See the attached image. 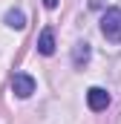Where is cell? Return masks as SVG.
<instances>
[{
    "label": "cell",
    "instance_id": "obj_6",
    "mask_svg": "<svg viewBox=\"0 0 121 124\" xmlns=\"http://www.w3.org/2000/svg\"><path fill=\"white\" fill-rule=\"evenodd\" d=\"M3 23H6L9 29H23V26H26V15H23L20 9H9L6 17H3Z\"/></svg>",
    "mask_w": 121,
    "mask_h": 124
},
{
    "label": "cell",
    "instance_id": "obj_2",
    "mask_svg": "<svg viewBox=\"0 0 121 124\" xmlns=\"http://www.w3.org/2000/svg\"><path fill=\"white\" fill-rule=\"evenodd\" d=\"M12 93L17 95V98H29L35 93V78L26 75V72H15L12 75Z\"/></svg>",
    "mask_w": 121,
    "mask_h": 124
},
{
    "label": "cell",
    "instance_id": "obj_4",
    "mask_svg": "<svg viewBox=\"0 0 121 124\" xmlns=\"http://www.w3.org/2000/svg\"><path fill=\"white\" fill-rule=\"evenodd\" d=\"M90 58H92L90 43H87V40H78V43L72 46V63H75V66H87Z\"/></svg>",
    "mask_w": 121,
    "mask_h": 124
},
{
    "label": "cell",
    "instance_id": "obj_7",
    "mask_svg": "<svg viewBox=\"0 0 121 124\" xmlns=\"http://www.w3.org/2000/svg\"><path fill=\"white\" fill-rule=\"evenodd\" d=\"M43 6H46V9H55V6H58V0H43Z\"/></svg>",
    "mask_w": 121,
    "mask_h": 124
},
{
    "label": "cell",
    "instance_id": "obj_5",
    "mask_svg": "<svg viewBox=\"0 0 121 124\" xmlns=\"http://www.w3.org/2000/svg\"><path fill=\"white\" fill-rule=\"evenodd\" d=\"M38 52L40 55H55V32L52 29H43L40 32V38H38Z\"/></svg>",
    "mask_w": 121,
    "mask_h": 124
},
{
    "label": "cell",
    "instance_id": "obj_3",
    "mask_svg": "<svg viewBox=\"0 0 121 124\" xmlns=\"http://www.w3.org/2000/svg\"><path fill=\"white\" fill-rule=\"evenodd\" d=\"M87 104H90L92 113H101V110L110 107V93H107L104 87H90V90H87Z\"/></svg>",
    "mask_w": 121,
    "mask_h": 124
},
{
    "label": "cell",
    "instance_id": "obj_1",
    "mask_svg": "<svg viewBox=\"0 0 121 124\" xmlns=\"http://www.w3.org/2000/svg\"><path fill=\"white\" fill-rule=\"evenodd\" d=\"M101 35L110 43H121V9H107L101 17Z\"/></svg>",
    "mask_w": 121,
    "mask_h": 124
}]
</instances>
